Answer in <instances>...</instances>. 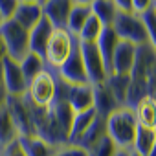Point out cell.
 Here are the masks:
<instances>
[{
  "label": "cell",
  "instance_id": "cell-3",
  "mask_svg": "<svg viewBox=\"0 0 156 156\" xmlns=\"http://www.w3.org/2000/svg\"><path fill=\"white\" fill-rule=\"evenodd\" d=\"M55 88H57V72L46 66L39 75H35L28 83V90L24 96L37 107H50L55 99Z\"/></svg>",
  "mask_w": 156,
  "mask_h": 156
},
{
  "label": "cell",
  "instance_id": "cell-24",
  "mask_svg": "<svg viewBox=\"0 0 156 156\" xmlns=\"http://www.w3.org/2000/svg\"><path fill=\"white\" fill-rule=\"evenodd\" d=\"M90 11L103 26H112L118 15V8L114 4V0H94L90 4Z\"/></svg>",
  "mask_w": 156,
  "mask_h": 156
},
{
  "label": "cell",
  "instance_id": "cell-39",
  "mask_svg": "<svg viewBox=\"0 0 156 156\" xmlns=\"http://www.w3.org/2000/svg\"><path fill=\"white\" fill-rule=\"evenodd\" d=\"M116 156H132V151H129V149H118Z\"/></svg>",
  "mask_w": 156,
  "mask_h": 156
},
{
  "label": "cell",
  "instance_id": "cell-12",
  "mask_svg": "<svg viewBox=\"0 0 156 156\" xmlns=\"http://www.w3.org/2000/svg\"><path fill=\"white\" fill-rule=\"evenodd\" d=\"M136 48L138 46H134L130 42L119 41V44H118V48L114 51V57H112L110 73H125V75H130L132 66H134V61H136Z\"/></svg>",
  "mask_w": 156,
  "mask_h": 156
},
{
  "label": "cell",
  "instance_id": "cell-25",
  "mask_svg": "<svg viewBox=\"0 0 156 156\" xmlns=\"http://www.w3.org/2000/svg\"><path fill=\"white\" fill-rule=\"evenodd\" d=\"M50 108H51V114H53V118L57 119L59 127H61V129L64 130V134L68 136V134H70V129H72V121H73V118H75L73 108L70 107L68 101H53V103L50 105Z\"/></svg>",
  "mask_w": 156,
  "mask_h": 156
},
{
  "label": "cell",
  "instance_id": "cell-26",
  "mask_svg": "<svg viewBox=\"0 0 156 156\" xmlns=\"http://www.w3.org/2000/svg\"><path fill=\"white\" fill-rule=\"evenodd\" d=\"M92 15V11H90V6H81V4H73V8H72V11H70V15H68V22H66V30L73 35V37H77L79 35V31H81V28L85 26V22L88 20V17Z\"/></svg>",
  "mask_w": 156,
  "mask_h": 156
},
{
  "label": "cell",
  "instance_id": "cell-16",
  "mask_svg": "<svg viewBox=\"0 0 156 156\" xmlns=\"http://www.w3.org/2000/svg\"><path fill=\"white\" fill-rule=\"evenodd\" d=\"M41 19H42V6L33 4V2H19L17 9L13 13V20L28 31L31 28H35Z\"/></svg>",
  "mask_w": 156,
  "mask_h": 156
},
{
  "label": "cell",
  "instance_id": "cell-9",
  "mask_svg": "<svg viewBox=\"0 0 156 156\" xmlns=\"http://www.w3.org/2000/svg\"><path fill=\"white\" fill-rule=\"evenodd\" d=\"M2 72H4V88L8 96L11 98H22L28 90V81L22 73L20 62L6 57L2 61Z\"/></svg>",
  "mask_w": 156,
  "mask_h": 156
},
{
  "label": "cell",
  "instance_id": "cell-11",
  "mask_svg": "<svg viewBox=\"0 0 156 156\" xmlns=\"http://www.w3.org/2000/svg\"><path fill=\"white\" fill-rule=\"evenodd\" d=\"M42 15L51 22L53 28H66L68 15L73 8V0H44Z\"/></svg>",
  "mask_w": 156,
  "mask_h": 156
},
{
  "label": "cell",
  "instance_id": "cell-23",
  "mask_svg": "<svg viewBox=\"0 0 156 156\" xmlns=\"http://www.w3.org/2000/svg\"><path fill=\"white\" fill-rule=\"evenodd\" d=\"M17 140H19V130H17L15 121L6 107L0 110V149L8 147L9 143H13Z\"/></svg>",
  "mask_w": 156,
  "mask_h": 156
},
{
  "label": "cell",
  "instance_id": "cell-14",
  "mask_svg": "<svg viewBox=\"0 0 156 156\" xmlns=\"http://www.w3.org/2000/svg\"><path fill=\"white\" fill-rule=\"evenodd\" d=\"M134 118L138 121V127L143 129H156V99L152 96H143L140 98L132 107Z\"/></svg>",
  "mask_w": 156,
  "mask_h": 156
},
{
  "label": "cell",
  "instance_id": "cell-4",
  "mask_svg": "<svg viewBox=\"0 0 156 156\" xmlns=\"http://www.w3.org/2000/svg\"><path fill=\"white\" fill-rule=\"evenodd\" d=\"M0 35L4 39L8 57L20 62L28 53H30V31L19 26L13 19L4 20L0 26Z\"/></svg>",
  "mask_w": 156,
  "mask_h": 156
},
{
  "label": "cell",
  "instance_id": "cell-22",
  "mask_svg": "<svg viewBox=\"0 0 156 156\" xmlns=\"http://www.w3.org/2000/svg\"><path fill=\"white\" fill-rule=\"evenodd\" d=\"M107 87L118 99L119 107H127V96H129V87H130V75L125 73H108L107 77Z\"/></svg>",
  "mask_w": 156,
  "mask_h": 156
},
{
  "label": "cell",
  "instance_id": "cell-21",
  "mask_svg": "<svg viewBox=\"0 0 156 156\" xmlns=\"http://www.w3.org/2000/svg\"><path fill=\"white\" fill-rule=\"evenodd\" d=\"M98 112L94 108L90 110H85V112H77L73 121H72V129H70V134H68V143L70 145H75L79 141V138L87 132V129L92 125V121L96 119Z\"/></svg>",
  "mask_w": 156,
  "mask_h": 156
},
{
  "label": "cell",
  "instance_id": "cell-28",
  "mask_svg": "<svg viewBox=\"0 0 156 156\" xmlns=\"http://www.w3.org/2000/svg\"><path fill=\"white\" fill-rule=\"evenodd\" d=\"M20 68H22V73H24V77H26V81L30 83L35 75H39V73L46 68V62H44L42 57H39V55H35V53L30 51V53L20 61Z\"/></svg>",
  "mask_w": 156,
  "mask_h": 156
},
{
  "label": "cell",
  "instance_id": "cell-8",
  "mask_svg": "<svg viewBox=\"0 0 156 156\" xmlns=\"http://www.w3.org/2000/svg\"><path fill=\"white\" fill-rule=\"evenodd\" d=\"M57 75L62 81L70 83V85H90L88 77H87V72H85L81 50H79V41L77 39L73 42V48H72L68 59L57 68Z\"/></svg>",
  "mask_w": 156,
  "mask_h": 156
},
{
  "label": "cell",
  "instance_id": "cell-7",
  "mask_svg": "<svg viewBox=\"0 0 156 156\" xmlns=\"http://www.w3.org/2000/svg\"><path fill=\"white\" fill-rule=\"evenodd\" d=\"M79 50H81V57H83V64H85V72L88 77V83L92 87L103 85L108 77L107 66L99 55V50L96 46V42H81L79 41Z\"/></svg>",
  "mask_w": 156,
  "mask_h": 156
},
{
  "label": "cell",
  "instance_id": "cell-33",
  "mask_svg": "<svg viewBox=\"0 0 156 156\" xmlns=\"http://www.w3.org/2000/svg\"><path fill=\"white\" fill-rule=\"evenodd\" d=\"M19 6V0H0V13H2L4 20L13 19V13Z\"/></svg>",
  "mask_w": 156,
  "mask_h": 156
},
{
  "label": "cell",
  "instance_id": "cell-30",
  "mask_svg": "<svg viewBox=\"0 0 156 156\" xmlns=\"http://www.w3.org/2000/svg\"><path fill=\"white\" fill-rule=\"evenodd\" d=\"M116 151H118V147L114 145V141L108 136H105L90 151H87V156H116Z\"/></svg>",
  "mask_w": 156,
  "mask_h": 156
},
{
  "label": "cell",
  "instance_id": "cell-13",
  "mask_svg": "<svg viewBox=\"0 0 156 156\" xmlns=\"http://www.w3.org/2000/svg\"><path fill=\"white\" fill-rule=\"evenodd\" d=\"M66 101L70 103L75 114L94 108V87L92 85H70Z\"/></svg>",
  "mask_w": 156,
  "mask_h": 156
},
{
  "label": "cell",
  "instance_id": "cell-27",
  "mask_svg": "<svg viewBox=\"0 0 156 156\" xmlns=\"http://www.w3.org/2000/svg\"><path fill=\"white\" fill-rule=\"evenodd\" d=\"M154 141H156V130L138 127L134 145H132V152H136L138 156H149V152L152 151Z\"/></svg>",
  "mask_w": 156,
  "mask_h": 156
},
{
  "label": "cell",
  "instance_id": "cell-37",
  "mask_svg": "<svg viewBox=\"0 0 156 156\" xmlns=\"http://www.w3.org/2000/svg\"><path fill=\"white\" fill-rule=\"evenodd\" d=\"M8 98H9V96H8L6 88H0V110L8 107Z\"/></svg>",
  "mask_w": 156,
  "mask_h": 156
},
{
  "label": "cell",
  "instance_id": "cell-19",
  "mask_svg": "<svg viewBox=\"0 0 156 156\" xmlns=\"http://www.w3.org/2000/svg\"><path fill=\"white\" fill-rule=\"evenodd\" d=\"M17 141L26 156H53L59 149L39 136H19Z\"/></svg>",
  "mask_w": 156,
  "mask_h": 156
},
{
  "label": "cell",
  "instance_id": "cell-29",
  "mask_svg": "<svg viewBox=\"0 0 156 156\" xmlns=\"http://www.w3.org/2000/svg\"><path fill=\"white\" fill-rule=\"evenodd\" d=\"M101 30H103V24L94 15H90L88 20L85 22V26L81 28L79 35H77V41H81V42H96L98 37L101 35Z\"/></svg>",
  "mask_w": 156,
  "mask_h": 156
},
{
  "label": "cell",
  "instance_id": "cell-47",
  "mask_svg": "<svg viewBox=\"0 0 156 156\" xmlns=\"http://www.w3.org/2000/svg\"><path fill=\"white\" fill-rule=\"evenodd\" d=\"M154 130H156V129H154Z\"/></svg>",
  "mask_w": 156,
  "mask_h": 156
},
{
  "label": "cell",
  "instance_id": "cell-38",
  "mask_svg": "<svg viewBox=\"0 0 156 156\" xmlns=\"http://www.w3.org/2000/svg\"><path fill=\"white\" fill-rule=\"evenodd\" d=\"M6 57H8V50H6V44H4V39H2V35H0V62H2Z\"/></svg>",
  "mask_w": 156,
  "mask_h": 156
},
{
  "label": "cell",
  "instance_id": "cell-5",
  "mask_svg": "<svg viewBox=\"0 0 156 156\" xmlns=\"http://www.w3.org/2000/svg\"><path fill=\"white\" fill-rule=\"evenodd\" d=\"M77 37H73L66 28H53L48 44H46V51H44V62L48 68L57 70L70 55L73 42Z\"/></svg>",
  "mask_w": 156,
  "mask_h": 156
},
{
  "label": "cell",
  "instance_id": "cell-1",
  "mask_svg": "<svg viewBox=\"0 0 156 156\" xmlns=\"http://www.w3.org/2000/svg\"><path fill=\"white\" fill-rule=\"evenodd\" d=\"M152 94H156V50L147 42L136 48V61L130 72L127 107H132L140 98Z\"/></svg>",
  "mask_w": 156,
  "mask_h": 156
},
{
  "label": "cell",
  "instance_id": "cell-44",
  "mask_svg": "<svg viewBox=\"0 0 156 156\" xmlns=\"http://www.w3.org/2000/svg\"><path fill=\"white\" fill-rule=\"evenodd\" d=\"M151 9H152V11L156 13V0H152V8H151Z\"/></svg>",
  "mask_w": 156,
  "mask_h": 156
},
{
  "label": "cell",
  "instance_id": "cell-36",
  "mask_svg": "<svg viewBox=\"0 0 156 156\" xmlns=\"http://www.w3.org/2000/svg\"><path fill=\"white\" fill-rule=\"evenodd\" d=\"M114 4H116L118 11H123V13H134V11H132V0H114Z\"/></svg>",
  "mask_w": 156,
  "mask_h": 156
},
{
  "label": "cell",
  "instance_id": "cell-40",
  "mask_svg": "<svg viewBox=\"0 0 156 156\" xmlns=\"http://www.w3.org/2000/svg\"><path fill=\"white\" fill-rule=\"evenodd\" d=\"M94 0H73V4H81V6H90Z\"/></svg>",
  "mask_w": 156,
  "mask_h": 156
},
{
  "label": "cell",
  "instance_id": "cell-42",
  "mask_svg": "<svg viewBox=\"0 0 156 156\" xmlns=\"http://www.w3.org/2000/svg\"><path fill=\"white\" fill-rule=\"evenodd\" d=\"M19 2H33V4H42L44 0H19Z\"/></svg>",
  "mask_w": 156,
  "mask_h": 156
},
{
  "label": "cell",
  "instance_id": "cell-41",
  "mask_svg": "<svg viewBox=\"0 0 156 156\" xmlns=\"http://www.w3.org/2000/svg\"><path fill=\"white\" fill-rule=\"evenodd\" d=\"M0 88H4V72H2V62H0Z\"/></svg>",
  "mask_w": 156,
  "mask_h": 156
},
{
  "label": "cell",
  "instance_id": "cell-20",
  "mask_svg": "<svg viewBox=\"0 0 156 156\" xmlns=\"http://www.w3.org/2000/svg\"><path fill=\"white\" fill-rule=\"evenodd\" d=\"M107 136V127H105V118L101 116H96V119L92 121V125L87 129V132L79 138L75 145L81 147L83 151H90L98 141H101L103 138Z\"/></svg>",
  "mask_w": 156,
  "mask_h": 156
},
{
  "label": "cell",
  "instance_id": "cell-2",
  "mask_svg": "<svg viewBox=\"0 0 156 156\" xmlns=\"http://www.w3.org/2000/svg\"><path fill=\"white\" fill-rule=\"evenodd\" d=\"M105 127H107V136L114 141L118 149L132 151L136 130H138V121L130 107H119L118 110H114L105 119Z\"/></svg>",
  "mask_w": 156,
  "mask_h": 156
},
{
  "label": "cell",
  "instance_id": "cell-45",
  "mask_svg": "<svg viewBox=\"0 0 156 156\" xmlns=\"http://www.w3.org/2000/svg\"><path fill=\"white\" fill-rule=\"evenodd\" d=\"M2 22H4V17H2V13H0V26H2Z\"/></svg>",
  "mask_w": 156,
  "mask_h": 156
},
{
  "label": "cell",
  "instance_id": "cell-15",
  "mask_svg": "<svg viewBox=\"0 0 156 156\" xmlns=\"http://www.w3.org/2000/svg\"><path fill=\"white\" fill-rule=\"evenodd\" d=\"M51 31H53L51 22L42 15V19L39 20V24L30 30V51L44 59L46 44H48V39H50Z\"/></svg>",
  "mask_w": 156,
  "mask_h": 156
},
{
  "label": "cell",
  "instance_id": "cell-18",
  "mask_svg": "<svg viewBox=\"0 0 156 156\" xmlns=\"http://www.w3.org/2000/svg\"><path fill=\"white\" fill-rule=\"evenodd\" d=\"M118 108H119V103L110 92V88L107 87V83L94 87V110L98 112V116L107 119Z\"/></svg>",
  "mask_w": 156,
  "mask_h": 156
},
{
  "label": "cell",
  "instance_id": "cell-35",
  "mask_svg": "<svg viewBox=\"0 0 156 156\" xmlns=\"http://www.w3.org/2000/svg\"><path fill=\"white\" fill-rule=\"evenodd\" d=\"M152 8V0H132V11L136 15H141Z\"/></svg>",
  "mask_w": 156,
  "mask_h": 156
},
{
  "label": "cell",
  "instance_id": "cell-32",
  "mask_svg": "<svg viewBox=\"0 0 156 156\" xmlns=\"http://www.w3.org/2000/svg\"><path fill=\"white\" fill-rule=\"evenodd\" d=\"M53 156H87V151H83L81 147H77V145L66 143V145L59 147L57 152H55Z\"/></svg>",
  "mask_w": 156,
  "mask_h": 156
},
{
  "label": "cell",
  "instance_id": "cell-34",
  "mask_svg": "<svg viewBox=\"0 0 156 156\" xmlns=\"http://www.w3.org/2000/svg\"><path fill=\"white\" fill-rule=\"evenodd\" d=\"M0 156H26V154L22 152L19 141H13V143H9L8 147L0 149Z\"/></svg>",
  "mask_w": 156,
  "mask_h": 156
},
{
  "label": "cell",
  "instance_id": "cell-43",
  "mask_svg": "<svg viewBox=\"0 0 156 156\" xmlns=\"http://www.w3.org/2000/svg\"><path fill=\"white\" fill-rule=\"evenodd\" d=\"M149 156H156V141H154V145H152V151L149 152Z\"/></svg>",
  "mask_w": 156,
  "mask_h": 156
},
{
  "label": "cell",
  "instance_id": "cell-17",
  "mask_svg": "<svg viewBox=\"0 0 156 156\" xmlns=\"http://www.w3.org/2000/svg\"><path fill=\"white\" fill-rule=\"evenodd\" d=\"M119 44V39L116 35V31L112 30V26H103L101 30V35L98 37L96 41V46L99 50V55L107 66V72L110 73V66H112V57H114V51Z\"/></svg>",
  "mask_w": 156,
  "mask_h": 156
},
{
  "label": "cell",
  "instance_id": "cell-10",
  "mask_svg": "<svg viewBox=\"0 0 156 156\" xmlns=\"http://www.w3.org/2000/svg\"><path fill=\"white\" fill-rule=\"evenodd\" d=\"M8 110L15 121V127L19 130V136H37L35 134V127H33V119H31V112L28 107L26 98H8Z\"/></svg>",
  "mask_w": 156,
  "mask_h": 156
},
{
  "label": "cell",
  "instance_id": "cell-6",
  "mask_svg": "<svg viewBox=\"0 0 156 156\" xmlns=\"http://www.w3.org/2000/svg\"><path fill=\"white\" fill-rule=\"evenodd\" d=\"M112 30L116 31V35H118L119 41L130 42L134 46H141V44H147L149 42L147 41V31H145L143 20L136 13L118 11L116 19L112 22Z\"/></svg>",
  "mask_w": 156,
  "mask_h": 156
},
{
  "label": "cell",
  "instance_id": "cell-31",
  "mask_svg": "<svg viewBox=\"0 0 156 156\" xmlns=\"http://www.w3.org/2000/svg\"><path fill=\"white\" fill-rule=\"evenodd\" d=\"M141 20H143V26H145V31H147V41L149 44L156 50V13L152 9L145 11L140 15Z\"/></svg>",
  "mask_w": 156,
  "mask_h": 156
},
{
  "label": "cell",
  "instance_id": "cell-46",
  "mask_svg": "<svg viewBox=\"0 0 156 156\" xmlns=\"http://www.w3.org/2000/svg\"><path fill=\"white\" fill-rule=\"evenodd\" d=\"M132 156H138V154H136V152H132Z\"/></svg>",
  "mask_w": 156,
  "mask_h": 156
}]
</instances>
